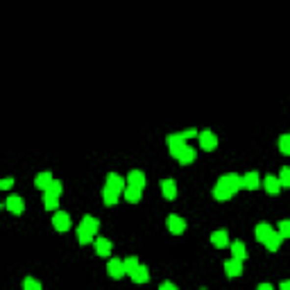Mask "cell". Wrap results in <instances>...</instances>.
<instances>
[{
  "mask_svg": "<svg viewBox=\"0 0 290 290\" xmlns=\"http://www.w3.org/2000/svg\"><path fill=\"white\" fill-rule=\"evenodd\" d=\"M166 145H168V152H170V157H175V159H177L184 150L188 148V145H186V138H184V134H170V136L166 138Z\"/></svg>",
  "mask_w": 290,
  "mask_h": 290,
  "instance_id": "6da1fadb",
  "label": "cell"
},
{
  "mask_svg": "<svg viewBox=\"0 0 290 290\" xmlns=\"http://www.w3.org/2000/svg\"><path fill=\"white\" fill-rule=\"evenodd\" d=\"M218 182L225 184V186L231 190V193H234V195H236L238 190L243 188V175H236V172H225V175H222Z\"/></svg>",
  "mask_w": 290,
  "mask_h": 290,
  "instance_id": "7a4b0ae2",
  "label": "cell"
},
{
  "mask_svg": "<svg viewBox=\"0 0 290 290\" xmlns=\"http://www.w3.org/2000/svg\"><path fill=\"white\" fill-rule=\"evenodd\" d=\"M197 141H200V148L204 150V152H213L215 148H218V136H215L211 130H204L197 134Z\"/></svg>",
  "mask_w": 290,
  "mask_h": 290,
  "instance_id": "3957f363",
  "label": "cell"
},
{
  "mask_svg": "<svg viewBox=\"0 0 290 290\" xmlns=\"http://www.w3.org/2000/svg\"><path fill=\"white\" fill-rule=\"evenodd\" d=\"M71 225H73V220L66 211H54V215H53V227L54 229L57 231H68L71 229Z\"/></svg>",
  "mask_w": 290,
  "mask_h": 290,
  "instance_id": "277c9868",
  "label": "cell"
},
{
  "mask_svg": "<svg viewBox=\"0 0 290 290\" xmlns=\"http://www.w3.org/2000/svg\"><path fill=\"white\" fill-rule=\"evenodd\" d=\"M166 227L170 234H184V231H186V220L177 213H170L166 220Z\"/></svg>",
  "mask_w": 290,
  "mask_h": 290,
  "instance_id": "5b68a950",
  "label": "cell"
},
{
  "mask_svg": "<svg viewBox=\"0 0 290 290\" xmlns=\"http://www.w3.org/2000/svg\"><path fill=\"white\" fill-rule=\"evenodd\" d=\"M5 209L14 215H21L25 211V200L21 195H9L7 197V202H5Z\"/></svg>",
  "mask_w": 290,
  "mask_h": 290,
  "instance_id": "8992f818",
  "label": "cell"
},
{
  "mask_svg": "<svg viewBox=\"0 0 290 290\" xmlns=\"http://www.w3.org/2000/svg\"><path fill=\"white\" fill-rule=\"evenodd\" d=\"M229 231L227 229H215L213 234H211V245L213 247H218V249H225V247H229Z\"/></svg>",
  "mask_w": 290,
  "mask_h": 290,
  "instance_id": "52a82bcc",
  "label": "cell"
},
{
  "mask_svg": "<svg viewBox=\"0 0 290 290\" xmlns=\"http://www.w3.org/2000/svg\"><path fill=\"white\" fill-rule=\"evenodd\" d=\"M225 272H227V277H229V279L240 277V274H243V261L231 256L229 261H225Z\"/></svg>",
  "mask_w": 290,
  "mask_h": 290,
  "instance_id": "ba28073f",
  "label": "cell"
},
{
  "mask_svg": "<svg viewBox=\"0 0 290 290\" xmlns=\"http://www.w3.org/2000/svg\"><path fill=\"white\" fill-rule=\"evenodd\" d=\"M263 188H265L267 195H279V190L284 188L281 186V179H279V175L274 177V175H267V177H263Z\"/></svg>",
  "mask_w": 290,
  "mask_h": 290,
  "instance_id": "9c48e42d",
  "label": "cell"
},
{
  "mask_svg": "<svg viewBox=\"0 0 290 290\" xmlns=\"http://www.w3.org/2000/svg\"><path fill=\"white\" fill-rule=\"evenodd\" d=\"M263 186V179H261V175L256 170L247 172V175H243V188L245 190H256Z\"/></svg>",
  "mask_w": 290,
  "mask_h": 290,
  "instance_id": "30bf717a",
  "label": "cell"
},
{
  "mask_svg": "<svg viewBox=\"0 0 290 290\" xmlns=\"http://www.w3.org/2000/svg\"><path fill=\"white\" fill-rule=\"evenodd\" d=\"M107 272H109V277L111 279H123L125 274V263L120 259H109V263H107Z\"/></svg>",
  "mask_w": 290,
  "mask_h": 290,
  "instance_id": "8fae6325",
  "label": "cell"
},
{
  "mask_svg": "<svg viewBox=\"0 0 290 290\" xmlns=\"http://www.w3.org/2000/svg\"><path fill=\"white\" fill-rule=\"evenodd\" d=\"M93 245H95V254L102 256V259H109V254H111V249H113L109 238H95Z\"/></svg>",
  "mask_w": 290,
  "mask_h": 290,
  "instance_id": "7c38bea8",
  "label": "cell"
},
{
  "mask_svg": "<svg viewBox=\"0 0 290 290\" xmlns=\"http://www.w3.org/2000/svg\"><path fill=\"white\" fill-rule=\"evenodd\" d=\"M141 195H143V188H138V186H132V184H127L125 186V190H123V197L130 204H138L141 202Z\"/></svg>",
  "mask_w": 290,
  "mask_h": 290,
  "instance_id": "4fadbf2b",
  "label": "cell"
},
{
  "mask_svg": "<svg viewBox=\"0 0 290 290\" xmlns=\"http://www.w3.org/2000/svg\"><path fill=\"white\" fill-rule=\"evenodd\" d=\"M123 195V193H118L116 188H111V186H107L105 184V188H102V202L107 204V207H113V204H118V197Z\"/></svg>",
  "mask_w": 290,
  "mask_h": 290,
  "instance_id": "5bb4252c",
  "label": "cell"
},
{
  "mask_svg": "<svg viewBox=\"0 0 290 290\" xmlns=\"http://www.w3.org/2000/svg\"><path fill=\"white\" fill-rule=\"evenodd\" d=\"M161 193L166 200H175L177 197V184L175 179H161Z\"/></svg>",
  "mask_w": 290,
  "mask_h": 290,
  "instance_id": "9a60e30c",
  "label": "cell"
},
{
  "mask_svg": "<svg viewBox=\"0 0 290 290\" xmlns=\"http://www.w3.org/2000/svg\"><path fill=\"white\" fill-rule=\"evenodd\" d=\"M107 186H111V188H116L118 193H123L125 186H127V177H120L118 172H109L107 175Z\"/></svg>",
  "mask_w": 290,
  "mask_h": 290,
  "instance_id": "2e32d148",
  "label": "cell"
},
{
  "mask_svg": "<svg viewBox=\"0 0 290 290\" xmlns=\"http://www.w3.org/2000/svg\"><path fill=\"white\" fill-rule=\"evenodd\" d=\"M281 243H284V236H281V234H279V231L274 229L272 234H270V236L265 238V243H263V245H265L267 252H277V249L281 247Z\"/></svg>",
  "mask_w": 290,
  "mask_h": 290,
  "instance_id": "e0dca14e",
  "label": "cell"
},
{
  "mask_svg": "<svg viewBox=\"0 0 290 290\" xmlns=\"http://www.w3.org/2000/svg\"><path fill=\"white\" fill-rule=\"evenodd\" d=\"M79 227H84V229L91 231V234L95 236V234L100 231V220L95 218V215H89V213H86V215L82 218V222H79Z\"/></svg>",
  "mask_w": 290,
  "mask_h": 290,
  "instance_id": "ac0fdd59",
  "label": "cell"
},
{
  "mask_svg": "<svg viewBox=\"0 0 290 290\" xmlns=\"http://www.w3.org/2000/svg\"><path fill=\"white\" fill-rule=\"evenodd\" d=\"M272 225H267V222H259V225L254 227V238L259 240V243H265V238L272 234Z\"/></svg>",
  "mask_w": 290,
  "mask_h": 290,
  "instance_id": "d6986e66",
  "label": "cell"
},
{
  "mask_svg": "<svg viewBox=\"0 0 290 290\" xmlns=\"http://www.w3.org/2000/svg\"><path fill=\"white\" fill-rule=\"evenodd\" d=\"M53 179H54V177L50 175V172L43 170V172H39V175L34 177V186H36L39 190H48V188H50V184H53Z\"/></svg>",
  "mask_w": 290,
  "mask_h": 290,
  "instance_id": "ffe728a7",
  "label": "cell"
},
{
  "mask_svg": "<svg viewBox=\"0 0 290 290\" xmlns=\"http://www.w3.org/2000/svg\"><path fill=\"white\" fill-rule=\"evenodd\" d=\"M127 184H132V186H138V188H145V184H148V179H145V172H143V170H132L130 175H127Z\"/></svg>",
  "mask_w": 290,
  "mask_h": 290,
  "instance_id": "44dd1931",
  "label": "cell"
},
{
  "mask_svg": "<svg viewBox=\"0 0 290 290\" xmlns=\"http://www.w3.org/2000/svg\"><path fill=\"white\" fill-rule=\"evenodd\" d=\"M59 207V195H54L50 190H43V209L46 211H57Z\"/></svg>",
  "mask_w": 290,
  "mask_h": 290,
  "instance_id": "7402d4cb",
  "label": "cell"
},
{
  "mask_svg": "<svg viewBox=\"0 0 290 290\" xmlns=\"http://www.w3.org/2000/svg\"><path fill=\"white\" fill-rule=\"evenodd\" d=\"M130 277H132L134 284H148V281H150V270L145 265H138L136 270L130 274Z\"/></svg>",
  "mask_w": 290,
  "mask_h": 290,
  "instance_id": "603a6c76",
  "label": "cell"
},
{
  "mask_svg": "<svg viewBox=\"0 0 290 290\" xmlns=\"http://www.w3.org/2000/svg\"><path fill=\"white\" fill-rule=\"evenodd\" d=\"M231 195H234V193H231L229 188H227L225 184H215L213 186V200H218V202H227V200H231Z\"/></svg>",
  "mask_w": 290,
  "mask_h": 290,
  "instance_id": "cb8c5ba5",
  "label": "cell"
},
{
  "mask_svg": "<svg viewBox=\"0 0 290 290\" xmlns=\"http://www.w3.org/2000/svg\"><path fill=\"white\" fill-rule=\"evenodd\" d=\"M229 247H231V256H234V259H240V261H245V259H247V247H245V243H243V240H236V243H229Z\"/></svg>",
  "mask_w": 290,
  "mask_h": 290,
  "instance_id": "d4e9b609",
  "label": "cell"
},
{
  "mask_svg": "<svg viewBox=\"0 0 290 290\" xmlns=\"http://www.w3.org/2000/svg\"><path fill=\"white\" fill-rule=\"evenodd\" d=\"M75 236H77V243H79V245H89L91 240H95L93 234L86 231L84 227H79V225H77V229H75Z\"/></svg>",
  "mask_w": 290,
  "mask_h": 290,
  "instance_id": "484cf974",
  "label": "cell"
},
{
  "mask_svg": "<svg viewBox=\"0 0 290 290\" xmlns=\"http://www.w3.org/2000/svg\"><path fill=\"white\" fill-rule=\"evenodd\" d=\"M195 157H197V152H195V150H193V148L188 145V148H186V150H184V152L177 157V161L182 163V166H190V163L195 161Z\"/></svg>",
  "mask_w": 290,
  "mask_h": 290,
  "instance_id": "4316f807",
  "label": "cell"
},
{
  "mask_svg": "<svg viewBox=\"0 0 290 290\" xmlns=\"http://www.w3.org/2000/svg\"><path fill=\"white\" fill-rule=\"evenodd\" d=\"M279 152L290 157V134H281L279 136Z\"/></svg>",
  "mask_w": 290,
  "mask_h": 290,
  "instance_id": "83f0119b",
  "label": "cell"
},
{
  "mask_svg": "<svg viewBox=\"0 0 290 290\" xmlns=\"http://www.w3.org/2000/svg\"><path fill=\"white\" fill-rule=\"evenodd\" d=\"M123 263H125V272H127V274H132V272H134V270H136L138 265H141L136 256H127V259H125Z\"/></svg>",
  "mask_w": 290,
  "mask_h": 290,
  "instance_id": "f1b7e54d",
  "label": "cell"
},
{
  "mask_svg": "<svg viewBox=\"0 0 290 290\" xmlns=\"http://www.w3.org/2000/svg\"><path fill=\"white\" fill-rule=\"evenodd\" d=\"M23 288L25 290H41V281H36L34 277H25L23 279Z\"/></svg>",
  "mask_w": 290,
  "mask_h": 290,
  "instance_id": "f546056e",
  "label": "cell"
},
{
  "mask_svg": "<svg viewBox=\"0 0 290 290\" xmlns=\"http://www.w3.org/2000/svg\"><path fill=\"white\" fill-rule=\"evenodd\" d=\"M279 179H281V186H284V188H290V166L281 168V172H279Z\"/></svg>",
  "mask_w": 290,
  "mask_h": 290,
  "instance_id": "4dcf8cb0",
  "label": "cell"
},
{
  "mask_svg": "<svg viewBox=\"0 0 290 290\" xmlns=\"http://www.w3.org/2000/svg\"><path fill=\"white\" fill-rule=\"evenodd\" d=\"M277 231H279V234H281L284 238H290V220H288V218L281 220V222H279V227H277Z\"/></svg>",
  "mask_w": 290,
  "mask_h": 290,
  "instance_id": "1f68e13d",
  "label": "cell"
},
{
  "mask_svg": "<svg viewBox=\"0 0 290 290\" xmlns=\"http://www.w3.org/2000/svg\"><path fill=\"white\" fill-rule=\"evenodd\" d=\"M50 193H54V195H59L61 197V193H64V184L59 182V179H53V184H50Z\"/></svg>",
  "mask_w": 290,
  "mask_h": 290,
  "instance_id": "d6a6232c",
  "label": "cell"
},
{
  "mask_svg": "<svg viewBox=\"0 0 290 290\" xmlns=\"http://www.w3.org/2000/svg\"><path fill=\"white\" fill-rule=\"evenodd\" d=\"M12 186H14V179L12 177H5L2 182H0V188H2V190H9Z\"/></svg>",
  "mask_w": 290,
  "mask_h": 290,
  "instance_id": "836d02e7",
  "label": "cell"
},
{
  "mask_svg": "<svg viewBox=\"0 0 290 290\" xmlns=\"http://www.w3.org/2000/svg\"><path fill=\"white\" fill-rule=\"evenodd\" d=\"M182 134H184V138L188 141V138H197V134H200V132H197V130H186V132H182Z\"/></svg>",
  "mask_w": 290,
  "mask_h": 290,
  "instance_id": "e575fe53",
  "label": "cell"
},
{
  "mask_svg": "<svg viewBox=\"0 0 290 290\" xmlns=\"http://www.w3.org/2000/svg\"><path fill=\"white\" fill-rule=\"evenodd\" d=\"M159 288H161V290H177V286L172 284V281H163V284H161Z\"/></svg>",
  "mask_w": 290,
  "mask_h": 290,
  "instance_id": "d590c367",
  "label": "cell"
},
{
  "mask_svg": "<svg viewBox=\"0 0 290 290\" xmlns=\"http://www.w3.org/2000/svg\"><path fill=\"white\" fill-rule=\"evenodd\" d=\"M279 288H281V290H290V279H286V281H281V284H279Z\"/></svg>",
  "mask_w": 290,
  "mask_h": 290,
  "instance_id": "8d00e7d4",
  "label": "cell"
},
{
  "mask_svg": "<svg viewBox=\"0 0 290 290\" xmlns=\"http://www.w3.org/2000/svg\"><path fill=\"white\" fill-rule=\"evenodd\" d=\"M272 288V284H259V290H270Z\"/></svg>",
  "mask_w": 290,
  "mask_h": 290,
  "instance_id": "74e56055",
  "label": "cell"
}]
</instances>
